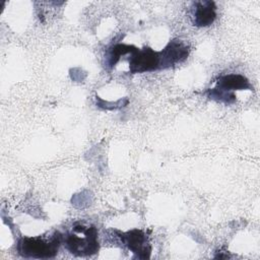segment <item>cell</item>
I'll use <instances>...</instances> for the list:
<instances>
[{"instance_id": "obj_2", "label": "cell", "mask_w": 260, "mask_h": 260, "mask_svg": "<svg viewBox=\"0 0 260 260\" xmlns=\"http://www.w3.org/2000/svg\"><path fill=\"white\" fill-rule=\"evenodd\" d=\"M63 242V236L55 233L50 239L44 237L22 238L17 244L18 253L26 258H51L58 253L60 244Z\"/></svg>"}, {"instance_id": "obj_8", "label": "cell", "mask_w": 260, "mask_h": 260, "mask_svg": "<svg viewBox=\"0 0 260 260\" xmlns=\"http://www.w3.org/2000/svg\"><path fill=\"white\" fill-rule=\"evenodd\" d=\"M135 47L133 46H126V45H116L112 48L110 54H109V64L111 66L115 65L119 58L122 55H125L127 53H131L134 50Z\"/></svg>"}, {"instance_id": "obj_3", "label": "cell", "mask_w": 260, "mask_h": 260, "mask_svg": "<svg viewBox=\"0 0 260 260\" xmlns=\"http://www.w3.org/2000/svg\"><path fill=\"white\" fill-rule=\"evenodd\" d=\"M129 67L131 73H141L159 68V53L150 48H144L142 50L134 48L131 52V57L129 58Z\"/></svg>"}, {"instance_id": "obj_1", "label": "cell", "mask_w": 260, "mask_h": 260, "mask_svg": "<svg viewBox=\"0 0 260 260\" xmlns=\"http://www.w3.org/2000/svg\"><path fill=\"white\" fill-rule=\"evenodd\" d=\"M70 253L78 256L95 254L99 251L98 232L92 225L75 224L72 231L63 239Z\"/></svg>"}, {"instance_id": "obj_4", "label": "cell", "mask_w": 260, "mask_h": 260, "mask_svg": "<svg viewBox=\"0 0 260 260\" xmlns=\"http://www.w3.org/2000/svg\"><path fill=\"white\" fill-rule=\"evenodd\" d=\"M122 242L130 251L137 254L139 258H148L150 254V246L144 233L140 230H133L127 233H118Z\"/></svg>"}, {"instance_id": "obj_7", "label": "cell", "mask_w": 260, "mask_h": 260, "mask_svg": "<svg viewBox=\"0 0 260 260\" xmlns=\"http://www.w3.org/2000/svg\"><path fill=\"white\" fill-rule=\"evenodd\" d=\"M217 86L219 87V90H222V91L231 90V88L240 89V88L251 87L249 84V81L245 77L241 75H236V74H230V75L220 77L217 81Z\"/></svg>"}, {"instance_id": "obj_6", "label": "cell", "mask_w": 260, "mask_h": 260, "mask_svg": "<svg viewBox=\"0 0 260 260\" xmlns=\"http://www.w3.org/2000/svg\"><path fill=\"white\" fill-rule=\"evenodd\" d=\"M193 23L197 26L210 25L216 17L215 5L211 1H201L194 3Z\"/></svg>"}, {"instance_id": "obj_5", "label": "cell", "mask_w": 260, "mask_h": 260, "mask_svg": "<svg viewBox=\"0 0 260 260\" xmlns=\"http://www.w3.org/2000/svg\"><path fill=\"white\" fill-rule=\"evenodd\" d=\"M188 52V48L183 43L173 41L161 52H159L160 67H169L186 59Z\"/></svg>"}]
</instances>
